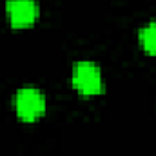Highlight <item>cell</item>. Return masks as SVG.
Here are the masks:
<instances>
[{"mask_svg": "<svg viewBox=\"0 0 156 156\" xmlns=\"http://www.w3.org/2000/svg\"><path fill=\"white\" fill-rule=\"evenodd\" d=\"M5 15L11 27L26 29L40 18V4L37 0H7Z\"/></svg>", "mask_w": 156, "mask_h": 156, "instance_id": "cell-3", "label": "cell"}, {"mask_svg": "<svg viewBox=\"0 0 156 156\" xmlns=\"http://www.w3.org/2000/svg\"><path fill=\"white\" fill-rule=\"evenodd\" d=\"M138 44L147 55L156 56V22H149L138 31Z\"/></svg>", "mask_w": 156, "mask_h": 156, "instance_id": "cell-4", "label": "cell"}, {"mask_svg": "<svg viewBox=\"0 0 156 156\" xmlns=\"http://www.w3.org/2000/svg\"><path fill=\"white\" fill-rule=\"evenodd\" d=\"M71 85L83 96H98L104 93V75L98 64L89 60L75 62L71 67Z\"/></svg>", "mask_w": 156, "mask_h": 156, "instance_id": "cell-2", "label": "cell"}, {"mask_svg": "<svg viewBox=\"0 0 156 156\" xmlns=\"http://www.w3.org/2000/svg\"><path fill=\"white\" fill-rule=\"evenodd\" d=\"M13 107L18 120L33 123L38 122L47 111V98L38 87L26 85L20 87L13 96Z\"/></svg>", "mask_w": 156, "mask_h": 156, "instance_id": "cell-1", "label": "cell"}]
</instances>
